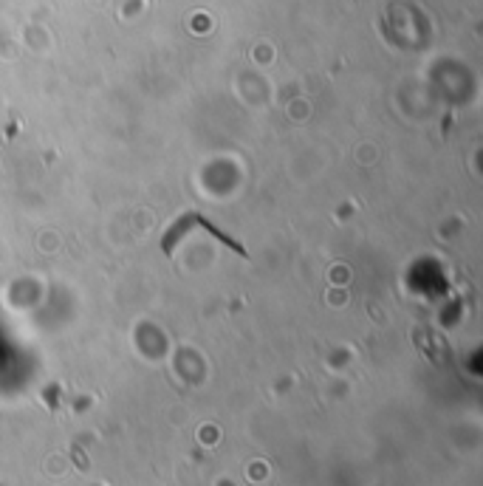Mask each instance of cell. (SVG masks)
Returning a JSON list of instances; mask_svg holds the SVG:
<instances>
[{
  "instance_id": "obj_1",
  "label": "cell",
  "mask_w": 483,
  "mask_h": 486,
  "mask_svg": "<svg viewBox=\"0 0 483 486\" xmlns=\"http://www.w3.org/2000/svg\"><path fill=\"white\" fill-rule=\"evenodd\" d=\"M193 221H195V215H181V218L175 221V226L170 229V232H167L164 238H161V249H164V252L170 254V252L175 249V243L181 241V235H184V232H187V229L193 226Z\"/></svg>"
}]
</instances>
